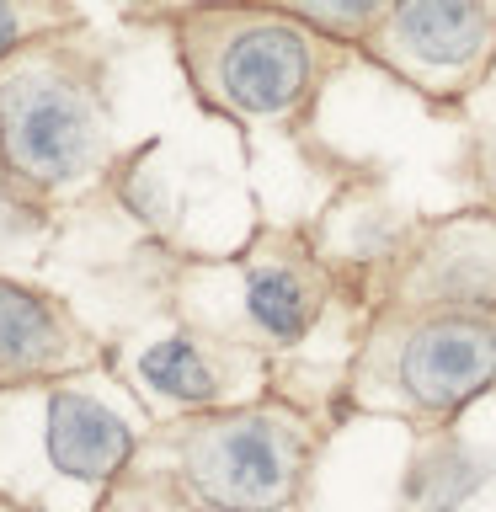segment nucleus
Returning <instances> with one entry per match:
<instances>
[{"mask_svg":"<svg viewBox=\"0 0 496 512\" xmlns=\"http://www.w3.org/2000/svg\"><path fill=\"white\" fill-rule=\"evenodd\" d=\"M139 379L160 395L182 400V406H214L219 390H224L219 368L208 363V352L192 342V336H166V342H155L139 358Z\"/></svg>","mask_w":496,"mask_h":512,"instance_id":"nucleus-10","label":"nucleus"},{"mask_svg":"<svg viewBox=\"0 0 496 512\" xmlns=\"http://www.w3.org/2000/svg\"><path fill=\"white\" fill-rule=\"evenodd\" d=\"M326 294V267L294 246L256 251L246 262V320L278 347H294L315 331V320L326 315Z\"/></svg>","mask_w":496,"mask_h":512,"instance_id":"nucleus-7","label":"nucleus"},{"mask_svg":"<svg viewBox=\"0 0 496 512\" xmlns=\"http://www.w3.org/2000/svg\"><path fill=\"white\" fill-rule=\"evenodd\" d=\"M16 32H22V22H16V11H11V0H0V59L16 48Z\"/></svg>","mask_w":496,"mask_h":512,"instance_id":"nucleus-13","label":"nucleus"},{"mask_svg":"<svg viewBox=\"0 0 496 512\" xmlns=\"http://www.w3.org/2000/svg\"><path fill=\"white\" fill-rule=\"evenodd\" d=\"M496 38L486 0H395L390 16L374 27V43L384 64L400 75H470Z\"/></svg>","mask_w":496,"mask_h":512,"instance_id":"nucleus-5","label":"nucleus"},{"mask_svg":"<svg viewBox=\"0 0 496 512\" xmlns=\"http://www.w3.org/2000/svg\"><path fill=\"white\" fill-rule=\"evenodd\" d=\"M0 160L32 187L75 182L96 160V107L64 75L22 70L0 86Z\"/></svg>","mask_w":496,"mask_h":512,"instance_id":"nucleus-4","label":"nucleus"},{"mask_svg":"<svg viewBox=\"0 0 496 512\" xmlns=\"http://www.w3.org/2000/svg\"><path fill=\"white\" fill-rule=\"evenodd\" d=\"M480 480H486V464L470 459L459 443H443L422 454L411 464V480H406V496L411 502H422L427 512H454L464 496H470Z\"/></svg>","mask_w":496,"mask_h":512,"instance_id":"nucleus-11","label":"nucleus"},{"mask_svg":"<svg viewBox=\"0 0 496 512\" xmlns=\"http://www.w3.org/2000/svg\"><path fill=\"white\" fill-rule=\"evenodd\" d=\"M384 384L416 416H454L496 384V320L470 310H400L390 304L374 336Z\"/></svg>","mask_w":496,"mask_h":512,"instance_id":"nucleus-3","label":"nucleus"},{"mask_svg":"<svg viewBox=\"0 0 496 512\" xmlns=\"http://www.w3.org/2000/svg\"><path fill=\"white\" fill-rule=\"evenodd\" d=\"M176 6H187V0H176Z\"/></svg>","mask_w":496,"mask_h":512,"instance_id":"nucleus-14","label":"nucleus"},{"mask_svg":"<svg viewBox=\"0 0 496 512\" xmlns=\"http://www.w3.org/2000/svg\"><path fill=\"white\" fill-rule=\"evenodd\" d=\"M400 310H496V224L486 219H448L432 224L422 246L406 262Z\"/></svg>","mask_w":496,"mask_h":512,"instance_id":"nucleus-6","label":"nucleus"},{"mask_svg":"<svg viewBox=\"0 0 496 512\" xmlns=\"http://www.w3.org/2000/svg\"><path fill=\"white\" fill-rule=\"evenodd\" d=\"M262 6L294 16V22L315 27L320 38H336V43H368L374 27L390 16L395 0H262Z\"/></svg>","mask_w":496,"mask_h":512,"instance_id":"nucleus-12","label":"nucleus"},{"mask_svg":"<svg viewBox=\"0 0 496 512\" xmlns=\"http://www.w3.org/2000/svg\"><path fill=\"white\" fill-rule=\"evenodd\" d=\"M75 352V326L48 294L0 278V374H48Z\"/></svg>","mask_w":496,"mask_h":512,"instance_id":"nucleus-9","label":"nucleus"},{"mask_svg":"<svg viewBox=\"0 0 496 512\" xmlns=\"http://www.w3.org/2000/svg\"><path fill=\"white\" fill-rule=\"evenodd\" d=\"M128 454H134V427L118 411H107L102 400L80 390L48 395V459L59 475L102 486L128 464Z\"/></svg>","mask_w":496,"mask_h":512,"instance_id":"nucleus-8","label":"nucleus"},{"mask_svg":"<svg viewBox=\"0 0 496 512\" xmlns=\"http://www.w3.org/2000/svg\"><path fill=\"white\" fill-rule=\"evenodd\" d=\"M192 43H198L192 70L224 112H235V118H288L310 102L326 38L272 6H251V11L203 16Z\"/></svg>","mask_w":496,"mask_h":512,"instance_id":"nucleus-1","label":"nucleus"},{"mask_svg":"<svg viewBox=\"0 0 496 512\" xmlns=\"http://www.w3.org/2000/svg\"><path fill=\"white\" fill-rule=\"evenodd\" d=\"M310 448V432L288 411L208 416L182 438V480L208 512H288L310 475Z\"/></svg>","mask_w":496,"mask_h":512,"instance_id":"nucleus-2","label":"nucleus"}]
</instances>
